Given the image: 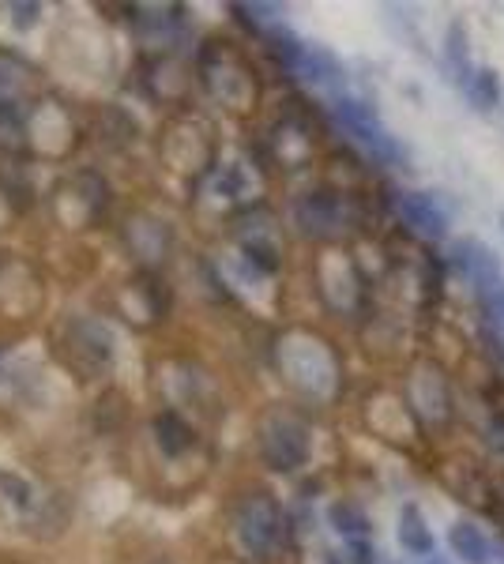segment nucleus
Masks as SVG:
<instances>
[{"label": "nucleus", "instance_id": "nucleus-3", "mask_svg": "<svg viewBox=\"0 0 504 564\" xmlns=\"http://www.w3.org/2000/svg\"><path fill=\"white\" fill-rule=\"evenodd\" d=\"M448 256H452L456 271L471 282L478 294H497L501 290V256L489 245H482L478 237H456Z\"/></svg>", "mask_w": 504, "mask_h": 564}, {"label": "nucleus", "instance_id": "nucleus-13", "mask_svg": "<svg viewBox=\"0 0 504 564\" xmlns=\"http://www.w3.org/2000/svg\"><path fill=\"white\" fill-rule=\"evenodd\" d=\"M350 557H354V564H373V549H369L365 538H354L350 542Z\"/></svg>", "mask_w": 504, "mask_h": 564}, {"label": "nucleus", "instance_id": "nucleus-4", "mask_svg": "<svg viewBox=\"0 0 504 564\" xmlns=\"http://www.w3.org/2000/svg\"><path fill=\"white\" fill-rule=\"evenodd\" d=\"M264 459L275 470H298L309 459V433L294 418H275L264 429Z\"/></svg>", "mask_w": 504, "mask_h": 564}, {"label": "nucleus", "instance_id": "nucleus-8", "mask_svg": "<svg viewBox=\"0 0 504 564\" xmlns=\"http://www.w3.org/2000/svg\"><path fill=\"white\" fill-rule=\"evenodd\" d=\"M399 546L414 553V557H429L433 553V531L426 527V519H422V512L414 504H407L403 516H399Z\"/></svg>", "mask_w": 504, "mask_h": 564}, {"label": "nucleus", "instance_id": "nucleus-5", "mask_svg": "<svg viewBox=\"0 0 504 564\" xmlns=\"http://www.w3.org/2000/svg\"><path fill=\"white\" fill-rule=\"evenodd\" d=\"M399 215L414 234L429 237V241H441L448 234V215L429 192H403L399 196Z\"/></svg>", "mask_w": 504, "mask_h": 564}, {"label": "nucleus", "instance_id": "nucleus-16", "mask_svg": "<svg viewBox=\"0 0 504 564\" xmlns=\"http://www.w3.org/2000/svg\"><path fill=\"white\" fill-rule=\"evenodd\" d=\"M493 553H497V561L504 564V542H497V549H493Z\"/></svg>", "mask_w": 504, "mask_h": 564}, {"label": "nucleus", "instance_id": "nucleus-12", "mask_svg": "<svg viewBox=\"0 0 504 564\" xmlns=\"http://www.w3.org/2000/svg\"><path fill=\"white\" fill-rule=\"evenodd\" d=\"M331 523H335L339 534H347L350 542H354V538H369V519H365L354 504H335V508H331Z\"/></svg>", "mask_w": 504, "mask_h": 564}, {"label": "nucleus", "instance_id": "nucleus-11", "mask_svg": "<svg viewBox=\"0 0 504 564\" xmlns=\"http://www.w3.org/2000/svg\"><path fill=\"white\" fill-rule=\"evenodd\" d=\"M158 440H162V448H166V452L177 455L192 444V433H189V425L181 422L177 414H166V418H158Z\"/></svg>", "mask_w": 504, "mask_h": 564}, {"label": "nucleus", "instance_id": "nucleus-9", "mask_svg": "<svg viewBox=\"0 0 504 564\" xmlns=\"http://www.w3.org/2000/svg\"><path fill=\"white\" fill-rule=\"evenodd\" d=\"M444 61H448V68H452V79H456L459 87H467L474 76L471 61H467V31H463V23H452L448 27V38H444Z\"/></svg>", "mask_w": 504, "mask_h": 564}, {"label": "nucleus", "instance_id": "nucleus-15", "mask_svg": "<svg viewBox=\"0 0 504 564\" xmlns=\"http://www.w3.org/2000/svg\"><path fill=\"white\" fill-rule=\"evenodd\" d=\"M489 316H493V320H501V324H504V286L497 290V294H493V298H489Z\"/></svg>", "mask_w": 504, "mask_h": 564}, {"label": "nucleus", "instance_id": "nucleus-17", "mask_svg": "<svg viewBox=\"0 0 504 564\" xmlns=\"http://www.w3.org/2000/svg\"><path fill=\"white\" fill-rule=\"evenodd\" d=\"M426 564H448V561H444V557H433V553H429V557H426Z\"/></svg>", "mask_w": 504, "mask_h": 564}, {"label": "nucleus", "instance_id": "nucleus-1", "mask_svg": "<svg viewBox=\"0 0 504 564\" xmlns=\"http://www.w3.org/2000/svg\"><path fill=\"white\" fill-rule=\"evenodd\" d=\"M279 534H283V516H279V504L271 501L268 493H256L249 501H241V508H237V538L252 557L271 553Z\"/></svg>", "mask_w": 504, "mask_h": 564}, {"label": "nucleus", "instance_id": "nucleus-6", "mask_svg": "<svg viewBox=\"0 0 504 564\" xmlns=\"http://www.w3.org/2000/svg\"><path fill=\"white\" fill-rule=\"evenodd\" d=\"M298 222L305 234H335L343 222V204L335 192H309L298 204Z\"/></svg>", "mask_w": 504, "mask_h": 564}, {"label": "nucleus", "instance_id": "nucleus-14", "mask_svg": "<svg viewBox=\"0 0 504 564\" xmlns=\"http://www.w3.org/2000/svg\"><path fill=\"white\" fill-rule=\"evenodd\" d=\"M489 444L504 455V414H497V418L489 422Z\"/></svg>", "mask_w": 504, "mask_h": 564}, {"label": "nucleus", "instance_id": "nucleus-7", "mask_svg": "<svg viewBox=\"0 0 504 564\" xmlns=\"http://www.w3.org/2000/svg\"><path fill=\"white\" fill-rule=\"evenodd\" d=\"M448 546L456 553L463 564H489L493 561V546H489V538L474 523H456L452 531H448Z\"/></svg>", "mask_w": 504, "mask_h": 564}, {"label": "nucleus", "instance_id": "nucleus-10", "mask_svg": "<svg viewBox=\"0 0 504 564\" xmlns=\"http://www.w3.org/2000/svg\"><path fill=\"white\" fill-rule=\"evenodd\" d=\"M463 91H467V98H471L482 113H489L493 106H501V76H497L493 68H474L471 83H467Z\"/></svg>", "mask_w": 504, "mask_h": 564}, {"label": "nucleus", "instance_id": "nucleus-18", "mask_svg": "<svg viewBox=\"0 0 504 564\" xmlns=\"http://www.w3.org/2000/svg\"><path fill=\"white\" fill-rule=\"evenodd\" d=\"M501 226H504V215H501Z\"/></svg>", "mask_w": 504, "mask_h": 564}, {"label": "nucleus", "instance_id": "nucleus-2", "mask_svg": "<svg viewBox=\"0 0 504 564\" xmlns=\"http://www.w3.org/2000/svg\"><path fill=\"white\" fill-rule=\"evenodd\" d=\"M335 121L347 128L350 136L362 143L369 155H377L380 162H403V147L388 136V128L380 125L377 113L369 110L365 102H354V98L335 102Z\"/></svg>", "mask_w": 504, "mask_h": 564}]
</instances>
